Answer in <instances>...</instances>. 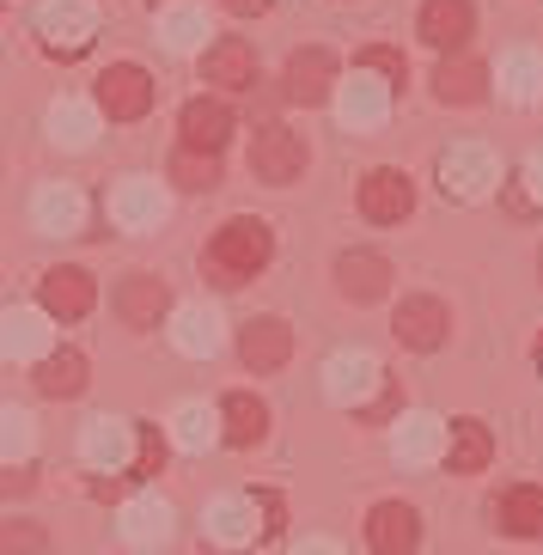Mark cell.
Returning a JSON list of instances; mask_svg holds the SVG:
<instances>
[{
    "mask_svg": "<svg viewBox=\"0 0 543 555\" xmlns=\"http://www.w3.org/2000/svg\"><path fill=\"white\" fill-rule=\"evenodd\" d=\"M501 86H507L519 104H531V99L543 92V62H531V55H513L507 74H501Z\"/></svg>",
    "mask_w": 543,
    "mask_h": 555,
    "instance_id": "34",
    "label": "cell"
},
{
    "mask_svg": "<svg viewBox=\"0 0 543 555\" xmlns=\"http://www.w3.org/2000/svg\"><path fill=\"white\" fill-rule=\"evenodd\" d=\"M80 452H86V464H92V470H122V464L134 470V457H141V422L99 415V422H86Z\"/></svg>",
    "mask_w": 543,
    "mask_h": 555,
    "instance_id": "3",
    "label": "cell"
},
{
    "mask_svg": "<svg viewBox=\"0 0 543 555\" xmlns=\"http://www.w3.org/2000/svg\"><path fill=\"white\" fill-rule=\"evenodd\" d=\"M445 434L452 427L440 415H403L397 422V440H391L397 464H434V457H445Z\"/></svg>",
    "mask_w": 543,
    "mask_h": 555,
    "instance_id": "18",
    "label": "cell"
},
{
    "mask_svg": "<svg viewBox=\"0 0 543 555\" xmlns=\"http://www.w3.org/2000/svg\"><path fill=\"white\" fill-rule=\"evenodd\" d=\"M171 343H178V354L208 360V354L220 348V311H208V306H183L178 318H171Z\"/></svg>",
    "mask_w": 543,
    "mask_h": 555,
    "instance_id": "26",
    "label": "cell"
},
{
    "mask_svg": "<svg viewBox=\"0 0 543 555\" xmlns=\"http://www.w3.org/2000/svg\"><path fill=\"white\" fill-rule=\"evenodd\" d=\"M202 37H208V25H202L196 7H178V13H165V43H171V50H196Z\"/></svg>",
    "mask_w": 543,
    "mask_h": 555,
    "instance_id": "35",
    "label": "cell"
},
{
    "mask_svg": "<svg viewBox=\"0 0 543 555\" xmlns=\"http://www.w3.org/2000/svg\"><path fill=\"white\" fill-rule=\"evenodd\" d=\"M526 183H531V196H538V202H543V153H538V159H531V171H526Z\"/></svg>",
    "mask_w": 543,
    "mask_h": 555,
    "instance_id": "42",
    "label": "cell"
},
{
    "mask_svg": "<svg viewBox=\"0 0 543 555\" xmlns=\"http://www.w3.org/2000/svg\"><path fill=\"white\" fill-rule=\"evenodd\" d=\"M366 543H373L379 555H410L415 543H422V519H415V506L379 501L373 513H366Z\"/></svg>",
    "mask_w": 543,
    "mask_h": 555,
    "instance_id": "12",
    "label": "cell"
},
{
    "mask_svg": "<svg viewBox=\"0 0 543 555\" xmlns=\"http://www.w3.org/2000/svg\"><path fill=\"white\" fill-rule=\"evenodd\" d=\"M153 7H171V0H153Z\"/></svg>",
    "mask_w": 543,
    "mask_h": 555,
    "instance_id": "45",
    "label": "cell"
},
{
    "mask_svg": "<svg viewBox=\"0 0 543 555\" xmlns=\"http://www.w3.org/2000/svg\"><path fill=\"white\" fill-rule=\"evenodd\" d=\"M7 555H43V531L37 525H7Z\"/></svg>",
    "mask_w": 543,
    "mask_h": 555,
    "instance_id": "40",
    "label": "cell"
},
{
    "mask_svg": "<svg viewBox=\"0 0 543 555\" xmlns=\"http://www.w3.org/2000/svg\"><path fill=\"white\" fill-rule=\"evenodd\" d=\"M116 525H122V543H129V550H165V543H171V506H165L159 494L129 501Z\"/></svg>",
    "mask_w": 543,
    "mask_h": 555,
    "instance_id": "16",
    "label": "cell"
},
{
    "mask_svg": "<svg viewBox=\"0 0 543 555\" xmlns=\"http://www.w3.org/2000/svg\"><path fill=\"white\" fill-rule=\"evenodd\" d=\"M538 360H543V336H538Z\"/></svg>",
    "mask_w": 543,
    "mask_h": 555,
    "instance_id": "44",
    "label": "cell"
},
{
    "mask_svg": "<svg viewBox=\"0 0 543 555\" xmlns=\"http://www.w3.org/2000/svg\"><path fill=\"white\" fill-rule=\"evenodd\" d=\"M99 111L111 116V122H141V116L153 111V80L147 67L134 62H116L99 74Z\"/></svg>",
    "mask_w": 543,
    "mask_h": 555,
    "instance_id": "2",
    "label": "cell"
},
{
    "mask_svg": "<svg viewBox=\"0 0 543 555\" xmlns=\"http://www.w3.org/2000/svg\"><path fill=\"white\" fill-rule=\"evenodd\" d=\"M538 275H543V257H538Z\"/></svg>",
    "mask_w": 543,
    "mask_h": 555,
    "instance_id": "47",
    "label": "cell"
},
{
    "mask_svg": "<svg viewBox=\"0 0 543 555\" xmlns=\"http://www.w3.org/2000/svg\"><path fill=\"white\" fill-rule=\"evenodd\" d=\"M263 506H257V494H227V501L208 506V543L215 550H245L257 531H263Z\"/></svg>",
    "mask_w": 543,
    "mask_h": 555,
    "instance_id": "9",
    "label": "cell"
},
{
    "mask_svg": "<svg viewBox=\"0 0 543 555\" xmlns=\"http://www.w3.org/2000/svg\"><path fill=\"white\" fill-rule=\"evenodd\" d=\"M250 171L263 183H294L306 171V141L294 129H257V141H250Z\"/></svg>",
    "mask_w": 543,
    "mask_h": 555,
    "instance_id": "6",
    "label": "cell"
},
{
    "mask_svg": "<svg viewBox=\"0 0 543 555\" xmlns=\"http://www.w3.org/2000/svg\"><path fill=\"white\" fill-rule=\"evenodd\" d=\"M202 555H220V550H202Z\"/></svg>",
    "mask_w": 543,
    "mask_h": 555,
    "instance_id": "46",
    "label": "cell"
},
{
    "mask_svg": "<svg viewBox=\"0 0 543 555\" xmlns=\"http://www.w3.org/2000/svg\"><path fill=\"white\" fill-rule=\"evenodd\" d=\"M281 86H287V104H324L329 92H336V55L318 50V43L312 50H294Z\"/></svg>",
    "mask_w": 543,
    "mask_h": 555,
    "instance_id": "8",
    "label": "cell"
},
{
    "mask_svg": "<svg viewBox=\"0 0 543 555\" xmlns=\"http://www.w3.org/2000/svg\"><path fill=\"white\" fill-rule=\"evenodd\" d=\"M494 525L513 531V538H543V489L538 482H519L494 501Z\"/></svg>",
    "mask_w": 543,
    "mask_h": 555,
    "instance_id": "24",
    "label": "cell"
},
{
    "mask_svg": "<svg viewBox=\"0 0 543 555\" xmlns=\"http://www.w3.org/2000/svg\"><path fill=\"white\" fill-rule=\"evenodd\" d=\"M336 287H342V299H354V306H373V299L391 287V262L373 257V250H342V257H336Z\"/></svg>",
    "mask_w": 543,
    "mask_h": 555,
    "instance_id": "14",
    "label": "cell"
},
{
    "mask_svg": "<svg viewBox=\"0 0 543 555\" xmlns=\"http://www.w3.org/2000/svg\"><path fill=\"white\" fill-rule=\"evenodd\" d=\"M37 391L43 397H80L86 391V360L74 354V348L43 354V366H37Z\"/></svg>",
    "mask_w": 543,
    "mask_h": 555,
    "instance_id": "31",
    "label": "cell"
},
{
    "mask_svg": "<svg viewBox=\"0 0 543 555\" xmlns=\"http://www.w3.org/2000/svg\"><path fill=\"white\" fill-rule=\"evenodd\" d=\"M37 31H43V43L55 55H80L92 43V7L86 0H50L43 18H37Z\"/></svg>",
    "mask_w": 543,
    "mask_h": 555,
    "instance_id": "11",
    "label": "cell"
},
{
    "mask_svg": "<svg viewBox=\"0 0 543 555\" xmlns=\"http://www.w3.org/2000/svg\"><path fill=\"white\" fill-rule=\"evenodd\" d=\"M445 330H452V311H445L434 294L403 299V306H397V318H391V336H397L403 348H422V354L445 343Z\"/></svg>",
    "mask_w": 543,
    "mask_h": 555,
    "instance_id": "5",
    "label": "cell"
},
{
    "mask_svg": "<svg viewBox=\"0 0 543 555\" xmlns=\"http://www.w3.org/2000/svg\"><path fill=\"white\" fill-rule=\"evenodd\" d=\"M385 99H391V86H379L366 67H354V80L342 86V122L348 129H373L385 116Z\"/></svg>",
    "mask_w": 543,
    "mask_h": 555,
    "instance_id": "28",
    "label": "cell"
},
{
    "mask_svg": "<svg viewBox=\"0 0 543 555\" xmlns=\"http://www.w3.org/2000/svg\"><path fill=\"white\" fill-rule=\"evenodd\" d=\"M294 555H342V550H336V543H329V538H306V543H299Z\"/></svg>",
    "mask_w": 543,
    "mask_h": 555,
    "instance_id": "41",
    "label": "cell"
},
{
    "mask_svg": "<svg viewBox=\"0 0 543 555\" xmlns=\"http://www.w3.org/2000/svg\"><path fill=\"white\" fill-rule=\"evenodd\" d=\"M287 354H294V330L281 324V318H250L238 330V360H245L250 373H275V366H287Z\"/></svg>",
    "mask_w": 543,
    "mask_h": 555,
    "instance_id": "10",
    "label": "cell"
},
{
    "mask_svg": "<svg viewBox=\"0 0 543 555\" xmlns=\"http://www.w3.org/2000/svg\"><path fill=\"white\" fill-rule=\"evenodd\" d=\"M489 183H494V159H489L482 147H470V141H464V147H452V153L440 159V190H445V196L477 202Z\"/></svg>",
    "mask_w": 543,
    "mask_h": 555,
    "instance_id": "13",
    "label": "cell"
},
{
    "mask_svg": "<svg viewBox=\"0 0 543 555\" xmlns=\"http://www.w3.org/2000/svg\"><path fill=\"white\" fill-rule=\"evenodd\" d=\"M111 220H116V227H129V232H141V227H159V220H165L159 183H147V178H129V183H122V190L111 196Z\"/></svg>",
    "mask_w": 543,
    "mask_h": 555,
    "instance_id": "22",
    "label": "cell"
},
{
    "mask_svg": "<svg viewBox=\"0 0 543 555\" xmlns=\"http://www.w3.org/2000/svg\"><path fill=\"white\" fill-rule=\"evenodd\" d=\"M43 311H50V318H86V311H92V275H86V269H50V275H43Z\"/></svg>",
    "mask_w": 543,
    "mask_h": 555,
    "instance_id": "21",
    "label": "cell"
},
{
    "mask_svg": "<svg viewBox=\"0 0 543 555\" xmlns=\"http://www.w3.org/2000/svg\"><path fill=\"white\" fill-rule=\"evenodd\" d=\"M31 452V415L25 409H7V464Z\"/></svg>",
    "mask_w": 543,
    "mask_h": 555,
    "instance_id": "39",
    "label": "cell"
},
{
    "mask_svg": "<svg viewBox=\"0 0 543 555\" xmlns=\"http://www.w3.org/2000/svg\"><path fill=\"white\" fill-rule=\"evenodd\" d=\"M183 147H202V153H220L232 134V111L220 99H190L183 104Z\"/></svg>",
    "mask_w": 543,
    "mask_h": 555,
    "instance_id": "19",
    "label": "cell"
},
{
    "mask_svg": "<svg viewBox=\"0 0 543 555\" xmlns=\"http://www.w3.org/2000/svg\"><path fill=\"white\" fill-rule=\"evenodd\" d=\"M410 208H415V190H410L403 171L379 165V171H366V178H361V214L373 220V227H397Z\"/></svg>",
    "mask_w": 543,
    "mask_h": 555,
    "instance_id": "7",
    "label": "cell"
},
{
    "mask_svg": "<svg viewBox=\"0 0 543 555\" xmlns=\"http://www.w3.org/2000/svg\"><path fill=\"white\" fill-rule=\"evenodd\" d=\"M31 214H37V227H43V232H80V214H86V202L74 196L67 183H50V190H37Z\"/></svg>",
    "mask_w": 543,
    "mask_h": 555,
    "instance_id": "29",
    "label": "cell"
},
{
    "mask_svg": "<svg viewBox=\"0 0 543 555\" xmlns=\"http://www.w3.org/2000/svg\"><path fill=\"white\" fill-rule=\"evenodd\" d=\"M220 415H227V446H257L269 434V409L257 403L250 391L227 397V403H220Z\"/></svg>",
    "mask_w": 543,
    "mask_h": 555,
    "instance_id": "30",
    "label": "cell"
},
{
    "mask_svg": "<svg viewBox=\"0 0 543 555\" xmlns=\"http://www.w3.org/2000/svg\"><path fill=\"white\" fill-rule=\"evenodd\" d=\"M202 74H208V86L245 92V86H257V50H250L245 37H220L215 50L202 55Z\"/></svg>",
    "mask_w": 543,
    "mask_h": 555,
    "instance_id": "17",
    "label": "cell"
},
{
    "mask_svg": "<svg viewBox=\"0 0 543 555\" xmlns=\"http://www.w3.org/2000/svg\"><path fill=\"white\" fill-rule=\"evenodd\" d=\"M165 281L159 275H129L122 287H116V311H122V324H134V330H153L165 318Z\"/></svg>",
    "mask_w": 543,
    "mask_h": 555,
    "instance_id": "20",
    "label": "cell"
},
{
    "mask_svg": "<svg viewBox=\"0 0 543 555\" xmlns=\"http://www.w3.org/2000/svg\"><path fill=\"white\" fill-rule=\"evenodd\" d=\"M434 92H440L445 104H477L482 92H489V67L470 62V55H445V62L434 67Z\"/></svg>",
    "mask_w": 543,
    "mask_h": 555,
    "instance_id": "25",
    "label": "cell"
},
{
    "mask_svg": "<svg viewBox=\"0 0 543 555\" xmlns=\"http://www.w3.org/2000/svg\"><path fill=\"white\" fill-rule=\"evenodd\" d=\"M159 464H165V434H159L153 422H141V457H134V470H129V476H134V482H147Z\"/></svg>",
    "mask_w": 543,
    "mask_h": 555,
    "instance_id": "37",
    "label": "cell"
},
{
    "mask_svg": "<svg viewBox=\"0 0 543 555\" xmlns=\"http://www.w3.org/2000/svg\"><path fill=\"white\" fill-rule=\"evenodd\" d=\"M470 31H477L470 0H428V7H422V37H428L434 50L458 55L464 43H470Z\"/></svg>",
    "mask_w": 543,
    "mask_h": 555,
    "instance_id": "15",
    "label": "cell"
},
{
    "mask_svg": "<svg viewBox=\"0 0 543 555\" xmlns=\"http://www.w3.org/2000/svg\"><path fill=\"white\" fill-rule=\"evenodd\" d=\"M354 67H366V74H379V80H391V86L410 80V67H403V55H397V50H361V62H354Z\"/></svg>",
    "mask_w": 543,
    "mask_h": 555,
    "instance_id": "38",
    "label": "cell"
},
{
    "mask_svg": "<svg viewBox=\"0 0 543 555\" xmlns=\"http://www.w3.org/2000/svg\"><path fill=\"white\" fill-rule=\"evenodd\" d=\"M171 183H183V190H215L220 183V153L178 147L171 153Z\"/></svg>",
    "mask_w": 543,
    "mask_h": 555,
    "instance_id": "33",
    "label": "cell"
},
{
    "mask_svg": "<svg viewBox=\"0 0 543 555\" xmlns=\"http://www.w3.org/2000/svg\"><path fill=\"white\" fill-rule=\"evenodd\" d=\"M269 257H275V232H269L263 220H250V214L227 220V227L215 232V245H208V269H215V275L227 281V287L250 281Z\"/></svg>",
    "mask_w": 543,
    "mask_h": 555,
    "instance_id": "1",
    "label": "cell"
},
{
    "mask_svg": "<svg viewBox=\"0 0 543 555\" xmlns=\"http://www.w3.org/2000/svg\"><path fill=\"white\" fill-rule=\"evenodd\" d=\"M227 7H232V13H245V18H250V13H263L269 0H227Z\"/></svg>",
    "mask_w": 543,
    "mask_h": 555,
    "instance_id": "43",
    "label": "cell"
},
{
    "mask_svg": "<svg viewBox=\"0 0 543 555\" xmlns=\"http://www.w3.org/2000/svg\"><path fill=\"white\" fill-rule=\"evenodd\" d=\"M215 440H227V415L208 403H183L178 415H171V446H183V452H208Z\"/></svg>",
    "mask_w": 543,
    "mask_h": 555,
    "instance_id": "27",
    "label": "cell"
},
{
    "mask_svg": "<svg viewBox=\"0 0 543 555\" xmlns=\"http://www.w3.org/2000/svg\"><path fill=\"white\" fill-rule=\"evenodd\" d=\"M494 457V434L482 422H452V434H445V464H452V476H477L482 464Z\"/></svg>",
    "mask_w": 543,
    "mask_h": 555,
    "instance_id": "23",
    "label": "cell"
},
{
    "mask_svg": "<svg viewBox=\"0 0 543 555\" xmlns=\"http://www.w3.org/2000/svg\"><path fill=\"white\" fill-rule=\"evenodd\" d=\"M50 129H55V141H67V147H86V141H92V116H86L80 104H55Z\"/></svg>",
    "mask_w": 543,
    "mask_h": 555,
    "instance_id": "36",
    "label": "cell"
},
{
    "mask_svg": "<svg viewBox=\"0 0 543 555\" xmlns=\"http://www.w3.org/2000/svg\"><path fill=\"white\" fill-rule=\"evenodd\" d=\"M385 385V366L373 354H336L324 366V391H329V403H342V409H366V397Z\"/></svg>",
    "mask_w": 543,
    "mask_h": 555,
    "instance_id": "4",
    "label": "cell"
},
{
    "mask_svg": "<svg viewBox=\"0 0 543 555\" xmlns=\"http://www.w3.org/2000/svg\"><path fill=\"white\" fill-rule=\"evenodd\" d=\"M50 311H7V354H18V360H31V354H43L50 348Z\"/></svg>",
    "mask_w": 543,
    "mask_h": 555,
    "instance_id": "32",
    "label": "cell"
}]
</instances>
